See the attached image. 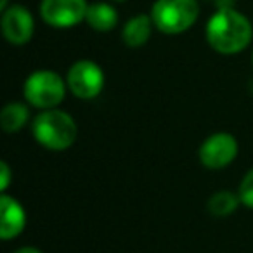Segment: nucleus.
Listing matches in <instances>:
<instances>
[{"instance_id":"nucleus-7","label":"nucleus","mask_w":253,"mask_h":253,"mask_svg":"<svg viewBox=\"0 0 253 253\" xmlns=\"http://www.w3.org/2000/svg\"><path fill=\"white\" fill-rule=\"evenodd\" d=\"M238 156V141L227 132H218L205 139L200 148V160L207 169L220 170Z\"/></svg>"},{"instance_id":"nucleus-1","label":"nucleus","mask_w":253,"mask_h":253,"mask_svg":"<svg viewBox=\"0 0 253 253\" xmlns=\"http://www.w3.org/2000/svg\"><path fill=\"white\" fill-rule=\"evenodd\" d=\"M253 26L236 9H218L207 23V42L218 54L232 56L250 45Z\"/></svg>"},{"instance_id":"nucleus-14","label":"nucleus","mask_w":253,"mask_h":253,"mask_svg":"<svg viewBox=\"0 0 253 253\" xmlns=\"http://www.w3.org/2000/svg\"><path fill=\"white\" fill-rule=\"evenodd\" d=\"M239 200L245 207L253 210V169L243 177L241 186H239Z\"/></svg>"},{"instance_id":"nucleus-3","label":"nucleus","mask_w":253,"mask_h":253,"mask_svg":"<svg viewBox=\"0 0 253 253\" xmlns=\"http://www.w3.org/2000/svg\"><path fill=\"white\" fill-rule=\"evenodd\" d=\"M200 16L196 0H156L151 19L156 30L167 35H179L191 28Z\"/></svg>"},{"instance_id":"nucleus-17","label":"nucleus","mask_w":253,"mask_h":253,"mask_svg":"<svg viewBox=\"0 0 253 253\" xmlns=\"http://www.w3.org/2000/svg\"><path fill=\"white\" fill-rule=\"evenodd\" d=\"M7 9V0H0V11L4 12Z\"/></svg>"},{"instance_id":"nucleus-12","label":"nucleus","mask_w":253,"mask_h":253,"mask_svg":"<svg viewBox=\"0 0 253 253\" xmlns=\"http://www.w3.org/2000/svg\"><path fill=\"white\" fill-rule=\"evenodd\" d=\"M28 118L30 111L23 102H9L0 113V125L7 134H12V132L21 130L28 122Z\"/></svg>"},{"instance_id":"nucleus-5","label":"nucleus","mask_w":253,"mask_h":253,"mask_svg":"<svg viewBox=\"0 0 253 253\" xmlns=\"http://www.w3.org/2000/svg\"><path fill=\"white\" fill-rule=\"evenodd\" d=\"M66 84L77 97L94 99L104 88V73L94 61L82 59L68 70Z\"/></svg>"},{"instance_id":"nucleus-6","label":"nucleus","mask_w":253,"mask_h":253,"mask_svg":"<svg viewBox=\"0 0 253 253\" xmlns=\"http://www.w3.org/2000/svg\"><path fill=\"white\" fill-rule=\"evenodd\" d=\"M87 0H42L40 16L52 28H73L87 16Z\"/></svg>"},{"instance_id":"nucleus-10","label":"nucleus","mask_w":253,"mask_h":253,"mask_svg":"<svg viewBox=\"0 0 253 253\" xmlns=\"http://www.w3.org/2000/svg\"><path fill=\"white\" fill-rule=\"evenodd\" d=\"M153 26H155V23H153L151 16L148 14L134 16V18L128 19L125 23V26H123V32H122L123 42L128 47H132V49L142 47L149 40V37H151Z\"/></svg>"},{"instance_id":"nucleus-19","label":"nucleus","mask_w":253,"mask_h":253,"mask_svg":"<svg viewBox=\"0 0 253 253\" xmlns=\"http://www.w3.org/2000/svg\"><path fill=\"white\" fill-rule=\"evenodd\" d=\"M252 61H253V54H252Z\"/></svg>"},{"instance_id":"nucleus-16","label":"nucleus","mask_w":253,"mask_h":253,"mask_svg":"<svg viewBox=\"0 0 253 253\" xmlns=\"http://www.w3.org/2000/svg\"><path fill=\"white\" fill-rule=\"evenodd\" d=\"M14 253H42L39 248H33V246H23V248L16 250Z\"/></svg>"},{"instance_id":"nucleus-15","label":"nucleus","mask_w":253,"mask_h":253,"mask_svg":"<svg viewBox=\"0 0 253 253\" xmlns=\"http://www.w3.org/2000/svg\"><path fill=\"white\" fill-rule=\"evenodd\" d=\"M0 173H2V186H0V189L5 191L9 187V182H11V169H9V165L5 162H2V165H0Z\"/></svg>"},{"instance_id":"nucleus-18","label":"nucleus","mask_w":253,"mask_h":253,"mask_svg":"<svg viewBox=\"0 0 253 253\" xmlns=\"http://www.w3.org/2000/svg\"><path fill=\"white\" fill-rule=\"evenodd\" d=\"M113 2H125V0H113Z\"/></svg>"},{"instance_id":"nucleus-2","label":"nucleus","mask_w":253,"mask_h":253,"mask_svg":"<svg viewBox=\"0 0 253 253\" xmlns=\"http://www.w3.org/2000/svg\"><path fill=\"white\" fill-rule=\"evenodd\" d=\"M77 123L73 116L61 109H43L33 122V135L37 142L50 151H64L77 139Z\"/></svg>"},{"instance_id":"nucleus-9","label":"nucleus","mask_w":253,"mask_h":253,"mask_svg":"<svg viewBox=\"0 0 253 253\" xmlns=\"http://www.w3.org/2000/svg\"><path fill=\"white\" fill-rule=\"evenodd\" d=\"M0 208H2V220H0V238L12 239L23 232L26 225L25 208L14 200V198L2 194L0 198Z\"/></svg>"},{"instance_id":"nucleus-11","label":"nucleus","mask_w":253,"mask_h":253,"mask_svg":"<svg viewBox=\"0 0 253 253\" xmlns=\"http://www.w3.org/2000/svg\"><path fill=\"white\" fill-rule=\"evenodd\" d=\"M85 21L95 32H111L116 25H118V12L111 4L106 2H97V4H90L87 9V16Z\"/></svg>"},{"instance_id":"nucleus-4","label":"nucleus","mask_w":253,"mask_h":253,"mask_svg":"<svg viewBox=\"0 0 253 253\" xmlns=\"http://www.w3.org/2000/svg\"><path fill=\"white\" fill-rule=\"evenodd\" d=\"M66 82L50 70H39L25 82L23 94L32 106L40 109H54L66 95Z\"/></svg>"},{"instance_id":"nucleus-8","label":"nucleus","mask_w":253,"mask_h":253,"mask_svg":"<svg viewBox=\"0 0 253 253\" xmlns=\"http://www.w3.org/2000/svg\"><path fill=\"white\" fill-rule=\"evenodd\" d=\"M35 21L32 12L23 5H11L2 12V33L12 45H25L32 40Z\"/></svg>"},{"instance_id":"nucleus-13","label":"nucleus","mask_w":253,"mask_h":253,"mask_svg":"<svg viewBox=\"0 0 253 253\" xmlns=\"http://www.w3.org/2000/svg\"><path fill=\"white\" fill-rule=\"evenodd\" d=\"M239 203H241L239 194L231 191H218L208 200V211L215 217H227L238 208Z\"/></svg>"}]
</instances>
